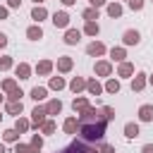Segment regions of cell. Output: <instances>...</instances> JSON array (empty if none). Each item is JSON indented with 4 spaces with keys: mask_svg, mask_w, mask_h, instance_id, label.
<instances>
[{
    "mask_svg": "<svg viewBox=\"0 0 153 153\" xmlns=\"http://www.w3.org/2000/svg\"><path fill=\"white\" fill-rule=\"evenodd\" d=\"M105 127H108V120H105V117L98 120V122H84V124H79L81 139H84V141H100L103 134H105Z\"/></svg>",
    "mask_w": 153,
    "mask_h": 153,
    "instance_id": "cell-1",
    "label": "cell"
},
{
    "mask_svg": "<svg viewBox=\"0 0 153 153\" xmlns=\"http://www.w3.org/2000/svg\"><path fill=\"white\" fill-rule=\"evenodd\" d=\"M62 153H100V151H98V148L86 146V143H84V141H79V139H74V141H72Z\"/></svg>",
    "mask_w": 153,
    "mask_h": 153,
    "instance_id": "cell-2",
    "label": "cell"
},
{
    "mask_svg": "<svg viewBox=\"0 0 153 153\" xmlns=\"http://www.w3.org/2000/svg\"><path fill=\"white\" fill-rule=\"evenodd\" d=\"M45 115H48V110H45V108H38V105H36V108L31 110V122H33V124L38 127V124H43V122H45Z\"/></svg>",
    "mask_w": 153,
    "mask_h": 153,
    "instance_id": "cell-3",
    "label": "cell"
},
{
    "mask_svg": "<svg viewBox=\"0 0 153 153\" xmlns=\"http://www.w3.org/2000/svg\"><path fill=\"white\" fill-rule=\"evenodd\" d=\"M122 41H124V45H136V43L141 41V33H139V31H134V29H129V31H124Z\"/></svg>",
    "mask_w": 153,
    "mask_h": 153,
    "instance_id": "cell-4",
    "label": "cell"
},
{
    "mask_svg": "<svg viewBox=\"0 0 153 153\" xmlns=\"http://www.w3.org/2000/svg\"><path fill=\"white\" fill-rule=\"evenodd\" d=\"M53 24L60 26V29H65V26L69 24V14H67V12H55V14H53Z\"/></svg>",
    "mask_w": 153,
    "mask_h": 153,
    "instance_id": "cell-5",
    "label": "cell"
},
{
    "mask_svg": "<svg viewBox=\"0 0 153 153\" xmlns=\"http://www.w3.org/2000/svg\"><path fill=\"white\" fill-rule=\"evenodd\" d=\"M139 117H141V122H153V105H141L139 108Z\"/></svg>",
    "mask_w": 153,
    "mask_h": 153,
    "instance_id": "cell-6",
    "label": "cell"
},
{
    "mask_svg": "<svg viewBox=\"0 0 153 153\" xmlns=\"http://www.w3.org/2000/svg\"><path fill=\"white\" fill-rule=\"evenodd\" d=\"M86 53H88V55H93V57H98V55H103V53H105V45L93 41V43H88V45H86Z\"/></svg>",
    "mask_w": 153,
    "mask_h": 153,
    "instance_id": "cell-7",
    "label": "cell"
},
{
    "mask_svg": "<svg viewBox=\"0 0 153 153\" xmlns=\"http://www.w3.org/2000/svg\"><path fill=\"white\" fill-rule=\"evenodd\" d=\"M79 38H81V33H79L76 29H69V31L65 33V43H67V45H74V43H79Z\"/></svg>",
    "mask_w": 153,
    "mask_h": 153,
    "instance_id": "cell-8",
    "label": "cell"
},
{
    "mask_svg": "<svg viewBox=\"0 0 153 153\" xmlns=\"http://www.w3.org/2000/svg\"><path fill=\"white\" fill-rule=\"evenodd\" d=\"M124 136H127V139H136V136H139V124L127 122V124H124Z\"/></svg>",
    "mask_w": 153,
    "mask_h": 153,
    "instance_id": "cell-9",
    "label": "cell"
},
{
    "mask_svg": "<svg viewBox=\"0 0 153 153\" xmlns=\"http://www.w3.org/2000/svg\"><path fill=\"white\" fill-rule=\"evenodd\" d=\"M143 86H146V74H143V72H139V74L134 76V81H131V88H134V91H141Z\"/></svg>",
    "mask_w": 153,
    "mask_h": 153,
    "instance_id": "cell-10",
    "label": "cell"
},
{
    "mask_svg": "<svg viewBox=\"0 0 153 153\" xmlns=\"http://www.w3.org/2000/svg\"><path fill=\"white\" fill-rule=\"evenodd\" d=\"M45 96H48V88H45V86H33V88H31V98H33V100H43Z\"/></svg>",
    "mask_w": 153,
    "mask_h": 153,
    "instance_id": "cell-11",
    "label": "cell"
},
{
    "mask_svg": "<svg viewBox=\"0 0 153 153\" xmlns=\"http://www.w3.org/2000/svg\"><path fill=\"white\" fill-rule=\"evenodd\" d=\"M45 17H48V10H45V7H38V5H36V7L31 10V19H36V22H41V19H45Z\"/></svg>",
    "mask_w": 153,
    "mask_h": 153,
    "instance_id": "cell-12",
    "label": "cell"
},
{
    "mask_svg": "<svg viewBox=\"0 0 153 153\" xmlns=\"http://www.w3.org/2000/svg\"><path fill=\"white\" fill-rule=\"evenodd\" d=\"M26 36H29L31 41H38V38H43V29H41V26H29V29H26Z\"/></svg>",
    "mask_w": 153,
    "mask_h": 153,
    "instance_id": "cell-13",
    "label": "cell"
},
{
    "mask_svg": "<svg viewBox=\"0 0 153 153\" xmlns=\"http://www.w3.org/2000/svg\"><path fill=\"white\" fill-rule=\"evenodd\" d=\"M76 129H79V120H76V117L65 120V131H67V134H74Z\"/></svg>",
    "mask_w": 153,
    "mask_h": 153,
    "instance_id": "cell-14",
    "label": "cell"
},
{
    "mask_svg": "<svg viewBox=\"0 0 153 153\" xmlns=\"http://www.w3.org/2000/svg\"><path fill=\"white\" fill-rule=\"evenodd\" d=\"M57 69H60V72H69V69H72V57H67V55L60 57V60H57Z\"/></svg>",
    "mask_w": 153,
    "mask_h": 153,
    "instance_id": "cell-15",
    "label": "cell"
},
{
    "mask_svg": "<svg viewBox=\"0 0 153 153\" xmlns=\"http://www.w3.org/2000/svg\"><path fill=\"white\" fill-rule=\"evenodd\" d=\"M50 69H53V62H50V60H43V62L36 65V72H38V74H50Z\"/></svg>",
    "mask_w": 153,
    "mask_h": 153,
    "instance_id": "cell-16",
    "label": "cell"
},
{
    "mask_svg": "<svg viewBox=\"0 0 153 153\" xmlns=\"http://www.w3.org/2000/svg\"><path fill=\"white\" fill-rule=\"evenodd\" d=\"M110 62H96V74H100V76H108L110 74Z\"/></svg>",
    "mask_w": 153,
    "mask_h": 153,
    "instance_id": "cell-17",
    "label": "cell"
},
{
    "mask_svg": "<svg viewBox=\"0 0 153 153\" xmlns=\"http://www.w3.org/2000/svg\"><path fill=\"white\" fill-rule=\"evenodd\" d=\"M14 72H17V76H19V79H29V74H31V67L22 62V65H17V69H14Z\"/></svg>",
    "mask_w": 153,
    "mask_h": 153,
    "instance_id": "cell-18",
    "label": "cell"
},
{
    "mask_svg": "<svg viewBox=\"0 0 153 153\" xmlns=\"http://www.w3.org/2000/svg\"><path fill=\"white\" fill-rule=\"evenodd\" d=\"M86 88H88V93H91V96H98V93L103 91V86H100V84H98L96 79H91V81H86Z\"/></svg>",
    "mask_w": 153,
    "mask_h": 153,
    "instance_id": "cell-19",
    "label": "cell"
},
{
    "mask_svg": "<svg viewBox=\"0 0 153 153\" xmlns=\"http://www.w3.org/2000/svg\"><path fill=\"white\" fill-rule=\"evenodd\" d=\"M108 14H110L112 19H117V17H122V5H117V2H112V5H108Z\"/></svg>",
    "mask_w": 153,
    "mask_h": 153,
    "instance_id": "cell-20",
    "label": "cell"
},
{
    "mask_svg": "<svg viewBox=\"0 0 153 153\" xmlns=\"http://www.w3.org/2000/svg\"><path fill=\"white\" fill-rule=\"evenodd\" d=\"M7 112L10 115H19L22 112V100H10L7 103Z\"/></svg>",
    "mask_w": 153,
    "mask_h": 153,
    "instance_id": "cell-21",
    "label": "cell"
},
{
    "mask_svg": "<svg viewBox=\"0 0 153 153\" xmlns=\"http://www.w3.org/2000/svg\"><path fill=\"white\" fill-rule=\"evenodd\" d=\"M45 110H48V115H57V112L62 110V103H60V100H50V103L45 105Z\"/></svg>",
    "mask_w": 153,
    "mask_h": 153,
    "instance_id": "cell-22",
    "label": "cell"
},
{
    "mask_svg": "<svg viewBox=\"0 0 153 153\" xmlns=\"http://www.w3.org/2000/svg\"><path fill=\"white\" fill-rule=\"evenodd\" d=\"M110 57L117 60V62H122V60L127 57V53H124V48H112V50H110Z\"/></svg>",
    "mask_w": 153,
    "mask_h": 153,
    "instance_id": "cell-23",
    "label": "cell"
},
{
    "mask_svg": "<svg viewBox=\"0 0 153 153\" xmlns=\"http://www.w3.org/2000/svg\"><path fill=\"white\" fill-rule=\"evenodd\" d=\"M69 88H72V91L76 93V91L86 88V81H84V79H79V76H74V79H72V84H69Z\"/></svg>",
    "mask_w": 153,
    "mask_h": 153,
    "instance_id": "cell-24",
    "label": "cell"
},
{
    "mask_svg": "<svg viewBox=\"0 0 153 153\" xmlns=\"http://www.w3.org/2000/svg\"><path fill=\"white\" fill-rule=\"evenodd\" d=\"M72 108H74V110H79V112H81V110H86V108H88V98H74Z\"/></svg>",
    "mask_w": 153,
    "mask_h": 153,
    "instance_id": "cell-25",
    "label": "cell"
},
{
    "mask_svg": "<svg viewBox=\"0 0 153 153\" xmlns=\"http://www.w3.org/2000/svg\"><path fill=\"white\" fill-rule=\"evenodd\" d=\"M129 74H134V65L122 62V65H120V76H129Z\"/></svg>",
    "mask_w": 153,
    "mask_h": 153,
    "instance_id": "cell-26",
    "label": "cell"
},
{
    "mask_svg": "<svg viewBox=\"0 0 153 153\" xmlns=\"http://www.w3.org/2000/svg\"><path fill=\"white\" fill-rule=\"evenodd\" d=\"M84 19H88V22L98 19V7H88V10H84Z\"/></svg>",
    "mask_w": 153,
    "mask_h": 153,
    "instance_id": "cell-27",
    "label": "cell"
},
{
    "mask_svg": "<svg viewBox=\"0 0 153 153\" xmlns=\"http://www.w3.org/2000/svg\"><path fill=\"white\" fill-rule=\"evenodd\" d=\"M50 88H55V91L65 88V79H62V76H53V79H50Z\"/></svg>",
    "mask_w": 153,
    "mask_h": 153,
    "instance_id": "cell-28",
    "label": "cell"
},
{
    "mask_svg": "<svg viewBox=\"0 0 153 153\" xmlns=\"http://www.w3.org/2000/svg\"><path fill=\"white\" fill-rule=\"evenodd\" d=\"M105 91H108V93H117V91H120V81H117V79H110V81L105 84Z\"/></svg>",
    "mask_w": 153,
    "mask_h": 153,
    "instance_id": "cell-29",
    "label": "cell"
},
{
    "mask_svg": "<svg viewBox=\"0 0 153 153\" xmlns=\"http://www.w3.org/2000/svg\"><path fill=\"white\" fill-rule=\"evenodd\" d=\"M14 153H38V148H33V146H24V143H17Z\"/></svg>",
    "mask_w": 153,
    "mask_h": 153,
    "instance_id": "cell-30",
    "label": "cell"
},
{
    "mask_svg": "<svg viewBox=\"0 0 153 153\" xmlns=\"http://www.w3.org/2000/svg\"><path fill=\"white\" fill-rule=\"evenodd\" d=\"M84 31H86V33H88V36H98V31H100V29H98V24H96V22H88V24H86V29H84Z\"/></svg>",
    "mask_w": 153,
    "mask_h": 153,
    "instance_id": "cell-31",
    "label": "cell"
},
{
    "mask_svg": "<svg viewBox=\"0 0 153 153\" xmlns=\"http://www.w3.org/2000/svg\"><path fill=\"white\" fill-rule=\"evenodd\" d=\"M14 88H17V81H14V79H5V81H2V91H7V93H12Z\"/></svg>",
    "mask_w": 153,
    "mask_h": 153,
    "instance_id": "cell-32",
    "label": "cell"
},
{
    "mask_svg": "<svg viewBox=\"0 0 153 153\" xmlns=\"http://www.w3.org/2000/svg\"><path fill=\"white\" fill-rule=\"evenodd\" d=\"M41 127H43V134H53V131H55V122H53V120H45Z\"/></svg>",
    "mask_w": 153,
    "mask_h": 153,
    "instance_id": "cell-33",
    "label": "cell"
},
{
    "mask_svg": "<svg viewBox=\"0 0 153 153\" xmlns=\"http://www.w3.org/2000/svg\"><path fill=\"white\" fill-rule=\"evenodd\" d=\"M2 136H5V141H17V139H19V131H17V129H7Z\"/></svg>",
    "mask_w": 153,
    "mask_h": 153,
    "instance_id": "cell-34",
    "label": "cell"
},
{
    "mask_svg": "<svg viewBox=\"0 0 153 153\" xmlns=\"http://www.w3.org/2000/svg\"><path fill=\"white\" fill-rule=\"evenodd\" d=\"M103 117H105L108 122H110V120H115V110H112L110 105H105V108H103Z\"/></svg>",
    "mask_w": 153,
    "mask_h": 153,
    "instance_id": "cell-35",
    "label": "cell"
},
{
    "mask_svg": "<svg viewBox=\"0 0 153 153\" xmlns=\"http://www.w3.org/2000/svg\"><path fill=\"white\" fill-rule=\"evenodd\" d=\"M14 129H17V131H26V129H29V122H26V120H17Z\"/></svg>",
    "mask_w": 153,
    "mask_h": 153,
    "instance_id": "cell-36",
    "label": "cell"
},
{
    "mask_svg": "<svg viewBox=\"0 0 153 153\" xmlns=\"http://www.w3.org/2000/svg\"><path fill=\"white\" fill-rule=\"evenodd\" d=\"M12 67V57H2L0 60V69H10Z\"/></svg>",
    "mask_w": 153,
    "mask_h": 153,
    "instance_id": "cell-37",
    "label": "cell"
},
{
    "mask_svg": "<svg viewBox=\"0 0 153 153\" xmlns=\"http://www.w3.org/2000/svg\"><path fill=\"white\" fill-rule=\"evenodd\" d=\"M129 7H131V10H136V12H139V10H141V7H143V0H129Z\"/></svg>",
    "mask_w": 153,
    "mask_h": 153,
    "instance_id": "cell-38",
    "label": "cell"
},
{
    "mask_svg": "<svg viewBox=\"0 0 153 153\" xmlns=\"http://www.w3.org/2000/svg\"><path fill=\"white\" fill-rule=\"evenodd\" d=\"M31 146L41 151V146H43V139H41V136H33V139H31Z\"/></svg>",
    "mask_w": 153,
    "mask_h": 153,
    "instance_id": "cell-39",
    "label": "cell"
},
{
    "mask_svg": "<svg viewBox=\"0 0 153 153\" xmlns=\"http://www.w3.org/2000/svg\"><path fill=\"white\" fill-rule=\"evenodd\" d=\"M19 98H22V91H19V88H14V91L10 93V100H19Z\"/></svg>",
    "mask_w": 153,
    "mask_h": 153,
    "instance_id": "cell-40",
    "label": "cell"
},
{
    "mask_svg": "<svg viewBox=\"0 0 153 153\" xmlns=\"http://www.w3.org/2000/svg\"><path fill=\"white\" fill-rule=\"evenodd\" d=\"M98 151H100V153H115V148H112V146H108V143H103Z\"/></svg>",
    "mask_w": 153,
    "mask_h": 153,
    "instance_id": "cell-41",
    "label": "cell"
},
{
    "mask_svg": "<svg viewBox=\"0 0 153 153\" xmlns=\"http://www.w3.org/2000/svg\"><path fill=\"white\" fill-rule=\"evenodd\" d=\"M141 153H153V143H146V146L141 148Z\"/></svg>",
    "mask_w": 153,
    "mask_h": 153,
    "instance_id": "cell-42",
    "label": "cell"
},
{
    "mask_svg": "<svg viewBox=\"0 0 153 153\" xmlns=\"http://www.w3.org/2000/svg\"><path fill=\"white\" fill-rule=\"evenodd\" d=\"M91 5H93V7H103V5H105V0H91Z\"/></svg>",
    "mask_w": 153,
    "mask_h": 153,
    "instance_id": "cell-43",
    "label": "cell"
},
{
    "mask_svg": "<svg viewBox=\"0 0 153 153\" xmlns=\"http://www.w3.org/2000/svg\"><path fill=\"white\" fill-rule=\"evenodd\" d=\"M5 45H7V36H5V33H0V48H5Z\"/></svg>",
    "mask_w": 153,
    "mask_h": 153,
    "instance_id": "cell-44",
    "label": "cell"
},
{
    "mask_svg": "<svg viewBox=\"0 0 153 153\" xmlns=\"http://www.w3.org/2000/svg\"><path fill=\"white\" fill-rule=\"evenodd\" d=\"M19 2H22V0H7V5H10V7H19Z\"/></svg>",
    "mask_w": 153,
    "mask_h": 153,
    "instance_id": "cell-45",
    "label": "cell"
},
{
    "mask_svg": "<svg viewBox=\"0 0 153 153\" xmlns=\"http://www.w3.org/2000/svg\"><path fill=\"white\" fill-rule=\"evenodd\" d=\"M0 19H7V7H0Z\"/></svg>",
    "mask_w": 153,
    "mask_h": 153,
    "instance_id": "cell-46",
    "label": "cell"
},
{
    "mask_svg": "<svg viewBox=\"0 0 153 153\" xmlns=\"http://www.w3.org/2000/svg\"><path fill=\"white\" fill-rule=\"evenodd\" d=\"M76 0H62V5H74Z\"/></svg>",
    "mask_w": 153,
    "mask_h": 153,
    "instance_id": "cell-47",
    "label": "cell"
},
{
    "mask_svg": "<svg viewBox=\"0 0 153 153\" xmlns=\"http://www.w3.org/2000/svg\"><path fill=\"white\" fill-rule=\"evenodd\" d=\"M0 153H5V146H2V143H0Z\"/></svg>",
    "mask_w": 153,
    "mask_h": 153,
    "instance_id": "cell-48",
    "label": "cell"
},
{
    "mask_svg": "<svg viewBox=\"0 0 153 153\" xmlns=\"http://www.w3.org/2000/svg\"><path fill=\"white\" fill-rule=\"evenodd\" d=\"M0 103H2V93H0Z\"/></svg>",
    "mask_w": 153,
    "mask_h": 153,
    "instance_id": "cell-49",
    "label": "cell"
},
{
    "mask_svg": "<svg viewBox=\"0 0 153 153\" xmlns=\"http://www.w3.org/2000/svg\"><path fill=\"white\" fill-rule=\"evenodd\" d=\"M33 2H41V0H33Z\"/></svg>",
    "mask_w": 153,
    "mask_h": 153,
    "instance_id": "cell-50",
    "label": "cell"
},
{
    "mask_svg": "<svg viewBox=\"0 0 153 153\" xmlns=\"http://www.w3.org/2000/svg\"><path fill=\"white\" fill-rule=\"evenodd\" d=\"M151 84H153V76H151Z\"/></svg>",
    "mask_w": 153,
    "mask_h": 153,
    "instance_id": "cell-51",
    "label": "cell"
},
{
    "mask_svg": "<svg viewBox=\"0 0 153 153\" xmlns=\"http://www.w3.org/2000/svg\"><path fill=\"white\" fill-rule=\"evenodd\" d=\"M0 117H2V115H0Z\"/></svg>",
    "mask_w": 153,
    "mask_h": 153,
    "instance_id": "cell-52",
    "label": "cell"
}]
</instances>
